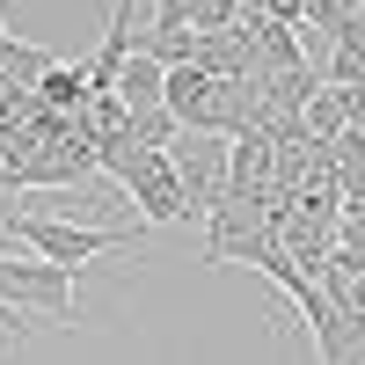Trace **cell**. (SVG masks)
<instances>
[{
    "label": "cell",
    "mask_w": 365,
    "mask_h": 365,
    "mask_svg": "<svg viewBox=\"0 0 365 365\" xmlns=\"http://www.w3.org/2000/svg\"><path fill=\"white\" fill-rule=\"evenodd\" d=\"M8 241H22L37 263H58V270H81L96 263V256H117V249H132V241H146V227H81V220H37V212H8Z\"/></svg>",
    "instance_id": "1"
},
{
    "label": "cell",
    "mask_w": 365,
    "mask_h": 365,
    "mask_svg": "<svg viewBox=\"0 0 365 365\" xmlns=\"http://www.w3.org/2000/svg\"><path fill=\"white\" fill-rule=\"evenodd\" d=\"M0 299L8 307H22L29 322H81L73 307V270H58V263H37V256H0Z\"/></svg>",
    "instance_id": "2"
},
{
    "label": "cell",
    "mask_w": 365,
    "mask_h": 365,
    "mask_svg": "<svg viewBox=\"0 0 365 365\" xmlns=\"http://www.w3.org/2000/svg\"><path fill=\"white\" fill-rule=\"evenodd\" d=\"M168 161H175V182H182V197H190V212L205 220V212L227 197V182H234V139H220V132H182L168 146Z\"/></svg>",
    "instance_id": "3"
},
{
    "label": "cell",
    "mask_w": 365,
    "mask_h": 365,
    "mask_svg": "<svg viewBox=\"0 0 365 365\" xmlns=\"http://www.w3.org/2000/svg\"><path fill=\"white\" fill-rule=\"evenodd\" d=\"M125 190L139 205V227H182V220H197L190 197H182V182H175V161L168 154H139L132 175H125Z\"/></svg>",
    "instance_id": "4"
},
{
    "label": "cell",
    "mask_w": 365,
    "mask_h": 365,
    "mask_svg": "<svg viewBox=\"0 0 365 365\" xmlns=\"http://www.w3.org/2000/svg\"><path fill=\"white\" fill-rule=\"evenodd\" d=\"M117 96H125V110L132 117H146V110H168V66H154V58H125V73H117Z\"/></svg>",
    "instance_id": "5"
},
{
    "label": "cell",
    "mask_w": 365,
    "mask_h": 365,
    "mask_svg": "<svg viewBox=\"0 0 365 365\" xmlns=\"http://www.w3.org/2000/svg\"><path fill=\"white\" fill-rule=\"evenodd\" d=\"M299 132H307V139H344L351 125H344V88H329V81H314L307 88V103H299Z\"/></svg>",
    "instance_id": "6"
},
{
    "label": "cell",
    "mask_w": 365,
    "mask_h": 365,
    "mask_svg": "<svg viewBox=\"0 0 365 365\" xmlns=\"http://www.w3.org/2000/svg\"><path fill=\"white\" fill-rule=\"evenodd\" d=\"M132 139L146 146V154H168V146L182 139V125H175L168 110H146V117H132Z\"/></svg>",
    "instance_id": "7"
},
{
    "label": "cell",
    "mask_w": 365,
    "mask_h": 365,
    "mask_svg": "<svg viewBox=\"0 0 365 365\" xmlns=\"http://www.w3.org/2000/svg\"><path fill=\"white\" fill-rule=\"evenodd\" d=\"M336 249L365 263V212H336Z\"/></svg>",
    "instance_id": "8"
},
{
    "label": "cell",
    "mask_w": 365,
    "mask_h": 365,
    "mask_svg": "<svg viewBox=\"0 0 365 365\" xmlns=\"http://www.w3.org/2000/svg\"><path fill=\"white\" fill-rule=\"evenodd\" d=\"M344 125L365 139V81H358V88H344Z\"/></svg>",
    "instance_id": "9"
},
{
    "label": "cell",
    "mask_w": 365,
    "mask_h": 365,
    "mask_svg": "<svg viewBox=\"0 0 365 365\" xmlns=\"http://www.w3.org/2000/svg\"><path fill=\"white\" fill-rule=\"evenodd\" d=\"M0 44H8V22H0Z\"/></svg>",
    "instance_id": "10"
},
{
    "label": "cell",
    "mask_w": 365,
    "mask_h": 365,
    "mask_svg": "<svg viewBox=\"0 0 365 365\" xmlns=\"http://www.w3.org/2000/svg\"><path fill=\"white\" fill-rule=\"evenodd\" d=\"M358 15H365V0H358Z\"/></svg>",
    "instance_id": "11"
},
{
    "label": "cell",
    "mask_w": 365,
    "mask_h": 365,
    "mask_svg": "<svg viewBox=\"0 0 365 365\" xmlns=\"http://www.w3.org/2000/svg\"><path fill=\"white\" fill-rule=\"evenodd\" d=\"M0 365H15V358H0Z\"/></svg>",
    "instance_id": "12"
}]
</instances>
